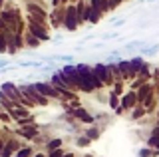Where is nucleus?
<instances>
[{
    "instance_id": "obj_1",
    "label": "nucleus",
    "mask_w": 159,
    "mask_h": 157,
    "mask_svg": "<svg viewBox=\"0 0 159 157\" xmlns=\"http://www.w3.org/2000/svg\"><path fill=\"white\" fill-rule=\"evenodd\" d=\"M76 70L82 78V92H92V90H99L103 86V82L99 80L93 72V68L86 66V64H76Z\"/></svg>"
},
{
    "instance_id": "obj_2",
    "label": "nucleus",
    "mask_w": 159,
    "mask_h": 157,
    "mask_svg": "<svg viewBox=\"0 0 159 157\" xmlns=\"http://www.w3.org/2000/svg\"><path fill=\"white\" fill-rule=\"evenodd\" d=\"M20 92H22L24 96L28 97V100H32L34 104H38V105H46L48 104V100H46V96H42L38 92V87L34 86V84H30V86H20Z\"/></svg>"
},
{
    "instance_id": "obj_3",
    "label": "nucleus",
    "mask_w": 159,
    "mask_h": 157,
    "mask_svg": "<svg viewBox=\"0 0 159 157\" xmlns=\"http://www.w3.org/2000/svg\"><path fill=\"white\" fill-rule=\"evenodd\" d=\"M64 26H66L68 30H72V32L80 26V16H78L76 4H70V6H66V18H64Z\"/></svg>"
},
{
    "instance_id": "obj_4",
    "label": "nucleus",
    "mask_w": 159,
    "mask_h": 157,
    "mask_svg": "<svg viewBox=\"0 0 159 157\" xmlns=\"http://www.w3.org/2000/svg\"><path fill=\"white\" fill-rule=\"evenodd\" d=\"M93 72H96V76L103 82V86H111L113 80H116L111 70H109V64H96V66H93Z\"/></svg>"
},
{
    "instance_id": "obj_5",
    "label": "nucleus",
    "mask_w": 159,
    "mask_h": 157,
    "mask_svg": "<svg viewBox=\"0 0 159 157\" xmlns=\"http://www.w3.org/2000/svg\"><path fill=\"white\" fill-rule=\"evenodd\" d=\"M34 86L38 87V92H40V94H42V96H46V97H60V96H62V94H60V90H58V87L52 84V82H50V84L38 82V84H34Z\"/></svg>"
},
{
    "instance_id": "obj_6",
    "label": "nucleus",
    "mask_w": 159,
    "mask_h": 157,
    "mask_svg": "<svg viewBox=\"0 0 159 157\" xmlns=\"http://www.w3.org/2000/svg\"><path fill=\"white\" fill-rule=\"evenodd\" d=\"M28 32H32L40 42H42V40H50V34H48V28L46 26H40V24L28 22Z\"/></svg>"
},
{
    "instance_id": "obj_7",
    "label": "nucleus",
    "mask_w": 159,
    "mask_h": 157,
    "mask_svg": "<svg viewBox=\"0 0 159 157\" xmlns=\"http://www.w3.org/2000/svg\"><path fill=\"white\" fill-rule=\"evenodd\" d=\"M52 24L54 26H62L64 24V18H66V8H62V6H58V8H54V12H52Z\"/></svg>"
},
{
    "instance_id": "obj_8",
    "label": "nucleus",
    "mask_w": 159,
    "mask_h": 157,
    "mask_svg": "<svg viewBox=\"0 0 159 157\" xmlns=\"http://www.w3.org/2000/svg\"><path fill=\"white\" fill-rule=\"evenodd\" d=\"M89 4H92L93 8H98L102 14H106L109 10H113L111 8V4H109V0H89Z\"/></svg>"
},
{
    "instance_id": "obj_9",
    "label": "nucleus",
    "mask_w": 159,
    "mask_h": 157,
    "mask_svg": "<svg viewBox=\"0 0 159 157\" xmlns=\"http://www.w3.org/2000/svg\"><path fill=\"white\" fill-rule=\"evenodd\" d=\"M137 101V94H133V92H129V94H125L121 97V107L123 110H129V107H133Z\"/></svg>"
},
{
    "instance_id": "obj_10",
    "label": "nucleus",
    "mask_w": 159,
    "mask_h": 157,
    "mask_svg": "<svg viewBox=\"0 0 159 157\" xmlns=\"http://www.w3.org/2000/svg\"><path fill=\"white\" fill-rule=\"evenodd\" d=\"M151 94H153L151 86H149V84H141V87L137 90V101H141V104H143V101H145Z\"/></svg>"
},
{
    "instance_id": "obj_11",
    "label": "nucleus",
    "mask_w": 159,
    "mask_h": 157,
    "mask_svg": "<svg viewBox=\"0 0 159 157\" xmlns=\"http://www.w3.org/2000/svg\"><path fill=\"white\" fill-rule=\"evenodd\" d=\"M26 10H28L30 14H40V16H46V18H48L46 10H44L40 4H36V2H26Z\"/></svg>"
},
{
    "instance_id": "obj_12",
    "label": "nucleus",
    "mask_w": 159,
    "mask_h": 157,
    "mask_svg": "<svg viewBox=\"0 0 159 157\" xmlns=\"http://www.w3.org/2000/svg\"><path fill=\"white\" fill-rule=\"evenodd\" d=\"M89 6H92V4H89ZM102 16H103V14L102 12H99L98 10V8H89V22H92V24H98L99 20H102Z\"/></svg>"
},
{
    "instance_id": "obj_13",
    "label": "nucleus",
    "mask_w": 159,
    "mask_h": 157,
    "mask_svg": "<svg viewBox=\"0 0 159 157\" xmlns=\"http://www.w3.org/2000/svg\"><path fill=\"white\" fill-rule=\"evenodd\" d=\"M20 133H24L26 137H36V135H38V127H36V125H24Z\"/></svg>"
},
{
    "instance_id": "obj_14",
    "label": "nucleus",
    "mask_w": 159,
    "mask_h": 157,
    "mask_svg": "<svg viewBox=\"0 0 159 157\" xmlns=\"http://www.w3.org/2000/svg\"><path fill=\"white\" fill-rule=\"evenodd\" d=\"M74 115H76V117H82V119H84V121H88V123H89V121H93V117H92V115H88V114H86V110H82V107H76V110H74Z\"/></svg>"
},
{
    "instance_id": "obj_15",
    "label": "nucleus",
    "mask_w": 159,
    "mask_h": 157,
    "mask_svg": "<svg viewBox=\"0 0 159 157\" xmlns=\"http://www.w3.org/2000/svg\"><path fill=\"white\" fill-rule=\"evenodd\" d=\"M26 44H28V46H38L40 40H38L36 36H34L32 32H28V34H26Z\"/></svg>"
},
{
    "instance_id": "obj_16",
    "label": "nucleus",
    "mask_w": 159,
    "mask_h": 157,
    "mask_svg": "<svg viewBox=\"0 0 159 157\" xmlns=\"http://www.w3.org/2000/svg\"><path fill=\"white\" fill-rule=\"evenodd\" d=\"M60 145H62V139H52V141H50V145H48V149H50V151L60 149Z\"/></svg>"
},
{
    "instance_id": "obj_17",
    "label": "nucleus",
    "mask_w": 159,
    "mask_h": 157,
    "mask_svg": "<svg viewBox=\"0 0 159 157\" xmlns=\"http://www.w3.org/2000/svg\"><path fill=\"white\" fill-rule=\"evenodd\" d=\"M30 155H32V149H30V147H24V149L18 151L16 157H30Z\"/></svg>"
},
{
    "instance_id": "obj_18",
    "label": "nucleus",
    "mask_w": 159,
    "mask_h": 157,
    "mask_svg": "<svg viewBox=\"0 0 159 157\" xmlns=\"http://www.w3.org/2000/svg\"><path fill=\"white\" fill-rule=\"evenodd\" d=\"M149 145L155 147V149H159V135H151V137H149Z\"/></svg>"
},
{
    "instance_id": "obj_19",
    "label": "nucleus",
    "mask_w": 159,
    "mask_h": 157,
    "mask_svg": "<svg viewBox=\"0 0 159 157\" xmlns=\"http://www.w3.org/2000/svg\"><path fill=\"white\" fill-rule=\"evenodd\" d=\"M109 105H111L113 110H117V107H121V105L117 104V96H116V94H111V97H109Z\"/></svg>"
},
{
    "instance_id": "obj_20",
    "label": "nucleus",
    "mask_w": 159,
    "mask_h": 157,
    "mask_svg": "<svg viewBox=\"0 0 159 157\" xmlns=\"http://www.w3.org/2000/svg\"><path fill=\"white\" fill-rule=\"evenodd\" d=\"M143 114H145V110H143V107H137V110L133 111V117H135V119H137V117H141Z\"/></svg>"
},
{
    "instance_id": "obj_21",
    "label": "nucleus",
    "mask_w": 159,
    "mask_h": 157,
    "mask_svg": "<svg viewBox=\"0 0 159 157\" xmlns=\"http://www.w3.org/2000/svg\"><path fill=\"white\" fill-rule=\"evenodd\" d=\"M66 2H70V0H52V6L58 8V6H62V4H66Z\"/></svg>"
},
{
    "instance_id": "obj_22",
    "label": "nucleus",
    "mask_w": 159,
    "mask_h": 157,
    "mask_svg": "<svg viewBox=\"0 0 159 157\" xmlns=\"http://www.w3.org/2000/svg\"><path fill=\"white\" fill-rule=\"evenodd\" d=\"M50 157H64V153H62V149H54L52 153H50Z\"/></svg>"
},
{
    "instance_id": "obj_23",
    "label": "nucleus",
    "mask_w": 159,
    "mask_h": 157,
    "mask_svg": "<svg viewBox=\"0 0 159 157\" xmlns=\"http://www.w3.org/2000/svg\"><path fill=\"white\" fill-rule=\"evenodd\" d=\"M123 0H109V4H111V8H117L119 4H121Z\"/></svg>"
},
{
    "instance_id": "obj_24",
    "label": "nucleus",
    "mask_w": 159,
    "mask_h": 157,
    "mask_svg": "<svg viewBox=\"0 0 159 157\" xmlns=\"http://www.w3.org/2000/svg\"><path fill=\"white\" fill-rule=\"evenodd\" d=\"M98 135H99V133H98L96 129H89V131H88V137H89V139H92V137H98Z\"/></svg>"
},
{
    "instance_id": "obj_25",
    "label": "nucleus",
    "mask_w": 159,
    "mask_h": 157,
    "mask_svg": "<svg viewBox=\"0 0 159 157\" xmlns=\"http://www.w3.org/2000/svg\"><path fill=\"white\" fill-rule=\"evenodd\" d=\"M80 2V0H70V4H78Z\"/></svg>"
},
{
    "instance_id": "obj_26",
    "label": "nucleus",
    "mask_w": 159,
    "mask_h": 157,
    "mask_svg": "<svg viewBox=\"0 0 159 157\" xmlns=\"http://www.w3.org/2000/svg\"><path fill=\"white\" fill-rule=\"evenodd\" d=\"M64 157H74V155H72V153H68V155H64Z\"/></svg>"
},
{
    "instance_id": "obj_27",
    "label": "nucleus",
    "mask_w": 159,
    "mask_h": 157,
    "mask_svg": "<svg viewBox=\"0 0 159 157\" xmlns=\"http://www.w3.org/2000/svg\"><path fill=\"white\" fill-rule=\"evenodd\" d=\"M2 4H4V0H0V8H2Z\"/></svg>"
},
{
    "instance_id": "obj_28",
    "label": "nucleus",
    "mask_w": 159,
    "mask_h": 157,
    "mask_svg": "<svg viewBox=\"0 0 159 157\" xmlns=\"http://www.w3.org/2000/svg\"><path fill=\"white\" fill-rule=\"evenodd\" d=\"M36 157H44V155H36Z\"/></svg>"
},
{
    "instance_id": "obj_29",
    "label": "nucleus",
    "mask_w": 159,
    "mask_h": 157,
    "mask_svg": "<svg viewBox=\"0 0 159 157\" xmlns=\"http://www.w3.org/2000/svg\"><path fill=\"white\" fill-rule=\"evenodd\" d=\"M157 115H159V114H157Z\"/></svg>"
}]
</instances>
